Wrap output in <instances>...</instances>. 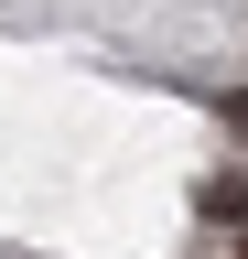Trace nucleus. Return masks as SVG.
Segmentation results:
<instances>
[{"label": "nucleus", "mask_w": 248, "mask_h": 259, "mask_svg": "<svg viewBox=\"0 0 248 259\" xmlns=\"http://www.w3.org/2000/svg\"><path fill=\"white\" fill-rule=\"evenodd\" d=\"M205 216H216V227H248V173H216V184H205Z\"/></svg>", "instance_id": "f257e3e1"}]
</instances>
